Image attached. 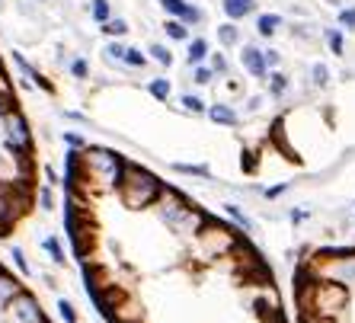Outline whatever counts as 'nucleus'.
<instances>
[{
  "instance_id": "a211bd4d",
  "label": "nucleus",
  "mask_w": 355,
  "mask_h": 323,
  "mask_svg": "<svg viewBox=\"0 0 355 323\" xmlns=\"http://www.w3.org/2000/svg\"><path fill=\"white\" fill-rule=\"evenodd\" d=\"M208 55H211V49H208V39H189V49H186V61H189V67H198L205 64Z\"/></svg>"
},
{
  "instance_id": "a878e982",
  "label": "nucleus",
  "mask_w": 355,
  "mask_h": 323,
  "mask_svg": "<svg viewBox=\"0 0 355 323\" xmlns=\"http://www.w3.org/2000/svg\"><path fill=\"white\" fill-rule=\"evenodd\" d=\"M55 311H58L61 323H80V314H77V304L71 298H58L55 301Z\"/></svg>"
},
{
  "instance_id": "2eb2a0df",
  "label": "nucleus",
  "mask_w": 355,
  "mask_h": 323,
  "mask_svg": "<svg viewBox=\"0 0 355 323\" xmlns=\"http://www.w3.org/2000/svg\"><path fill=\"white\" fill-rule=\"evenodd\" d=\"M42 250H45V259H49L51 265H58V269H64V265H67V253H64L61 237H55V234L42 237Z\"/></svg>"
},
{
  "instance_id": "4c0bfd02",
  "label": "nucleus",
  "mask_w": 355,
  "mask_h": 323,
  "mask_svg": "<svg viewBox=\"0 0 355 323\" xmlns=\"http://www.w3.org/2000/svg\"><path fill=\"white\" fill-rule=\"evenodd\" d=\"M208 67L215 71V77H227V58H224L221 51H211V55H208Z\"/></svg>"
},
{
  "instance_id": "7ed1b4c3",
  "label": "nucleus",
  "mask_w": 355,
  "mask_h": 323,
  "mask_svg": "<svg viewBox=\"0 0 355 323\" xmlns=\"http://www.w3.org/2000/svg\"><path fill=\"white\" fill-rule=\"evenodd\" d=\"M150 208H154V215H157V221L164 224L166 231H173L176 237H182V241H196V234L202 231L205 221L211 218L205 208L192 205L180 189L166 186V182H164V189H160L157 202H154Z\"/></svg>"
},
{
  "instance_id": "412c9836",
  "label": "nucleus",
  "mask_w": 355,
  "mask_h": 323,
  "mask_svg": "<svg viewBox=\"0 0 355 323\" xmlns=\"http://www.w3.org/2000/svg\"><path fill=\"white\" fill-rule=\"evenodd\" d=\"M279 29H282V17H279V13H259V17H257V35L272 39Z\"/></svg>"
},
{
  "instance_id": "37998d69",
  "label": "nucleus",
  "mask_w": 355,
  "mask_h": 323,
  "mask_svg": "<svg viewBox=\"0 0 355 323\" xmlns=\"http://www.w3.org/2000/svg\"><path fill=\"white\" fill-rule=\"evenodd\" d=\"M42 176H45V182H49V186H58V182H64L55 166H45V170H42Z\"/></svg>"
},
{
  "instance_id": "58836bf2",
  "label": "nucleus",
  "mask_w": 355,
  "mask_h": 323,
  "mask_svg": "<svg viewBox=\"0 0 355 323\" xmlns=\"http://www.w3.org/2000/svg\"><path fill=\"white\" fill-rule=\"evenodd\" d=\"M336 23H339V29H349V33H352L355 29V7H339Z\"/></svg>"
},
{
  "instance_id": "5701e85b",
  "label": "nucleus",
  "mask_w": 355,
  "mask_h": 323,
  "mask_svg": "<svg viewBox=\"0 0 355 323\" xmlns=\"http://www.w3.org/2000/svg\"><path fill=\"white\" fill-rule=\"evenodd\" d=\"M35 199H39V208L42 211H55L58 208V195H55V186H49V182H42L39 189H35Z\"/></svg>"
},
{
  "instance_id": "bb28decb",
  "label": "nucleus",
  "mask_w": 355,
  "mask_h": 323,
  "mask_svg": "<svg viewBox=\"0 0 355 323\" xmlns=\"http://www.w3.org/2000/svg\"><path fill=\"white\" fill-rule=\"evenodd\" d=\"M164 33H166V39H173V42H189V26L180 23V19H166Z\"/></svg>"
},
{
  "instance_id": "393cba45",
  "label": "nucleus",
  "mask_w": 355,
  "mask_h": 323,
  "mask_svg": "<svg viewBox=\"0 0 355 323\" xmlns=\"http://www.w3.org/2000/svg\"><path fill=\"white\" fill-rule=\"evenodd\" d=\"M323 39H327L333 55H346V35H343V29L330 26V29H323Z\"/></svg>"
},
{
  "instance_id": "423d86ee",
  "label": "nucleus",
  "mask_w": 355,
  "mask_h": 323,
  "mask_svg": "<svg viewBox=\"0 0 355 323\" xmlns=\"http://www.w3.org/2000/svg\"><path fill=\"white\" fill-rule=\"evenodd\" d=\"M192 247L198 250V256L202 259L218 263V259H224V256H234V253L243 247V241L237 237V227H231V224H224V221H215V218H208L205 227L196 234Z\"/></svg>"
},
{
  "instance_id": "a19ab883",
  "label": "nucleus",
  "mask_w": 355,
  "mask_h": 323,
  "mask_svg": "<svg viewBox=\"0 0 355 323\" xmlns=\"http://www.w3.org/2000/svg\"><path fill=\"white\" fill-rule=\"evenodd\" d=\"M263 58H266V67H269V71H279V64H282L279 49H263Z\"/></svg>"
},
{
  "instance_id": "4468645a",
  "label": "nucleus",
  "mask_w": 355,
  "mask_h": 323,
  "mask_svg": "<svg viewBox=\"0 0 355 323\" xmlns=\"http://www.w3.org/2000/svg\"><path fill=\"white\" fill-rule=\"evenodd\" d=\"M221 211H224L227 218H231V224L237 227V231H243V234H257V221H253V218H250L247 211H243V208L237 205V202H224Z\"/></svg>"
},
{
  "instance_id": "f257e3e1",
  "label": "nucleus",
  "mask_w": 355,
  "mask_h": 323,
  "mask_svg": "<svg viewBox=\"0 0 355 323\" xmlns=\"http://www.w3.org/2000/svg\"><path fill=\"white\" fill-rule=\"evenodd\" d=\"M125 164L128 160L112 148H103V144H90L87 150L77 154V180H71L77 189H93V192H116L119 182L125 176Z\"/></svg>"
},
{
  "instance_id": "aec40b11",
  "label": "nucleus",
  "mask_w": 355,
  "mask_h": 323,
  "mask_svg": "<svg viewBox=\"0 0 355 323\" xmlns=\"http://www.w3.org/2000/svg\"><path fill=\"white\" fill-rule=\"evenodd\" d=\"M180 109L189 116H208V103L198 93H180Z\"/></svg>"
},
{
  "instance_id": "72a5a7b5",
  "label": "nucleus",
  "mask_w": 355,
  "mask_h": 323,
  "mask_svg": "<svg viewBox=\"0 0 355 323\" xmlns=\"http://www.w3.org/2000/svg\"><path fill=\"white\" fill-rule=\"evenodd\" d=\"M148 55H150L154 61H157L160 67H170V64H173V51L166 49V45H160V42H154V45H150Z\"/></svg>"
},
{
  "instance_id": "4be33fe9",
  "label": "nucleus",
  "mask_w": 355,
  "mask_h": 323,
  "mask_svg": "<svg viewBox=\"0 0 355 323\" xmlns=\"http://www.w3.org/2000/svg\"><path fill=\"white\" fill-rule=\"evenodd\" d=\"M148 93L157 103H170V96H173V83H170V77H154V80H148Z\"/></svg>"
},
{
  "instance_id": "39448f33",
  "label": "nucleus",
  "mask_w": 355,
  "mask_h": 323,
  "mask_svg": "<svg viewBox=\"0 0 355 323\" xmlns=\"http://www.w3.org/2000/svg\"><path fill=\"white\" fill-rule=\"evenodd\" d=\"M0 141H3L7 154L19 160H29L35 154L33 125L19 106H0Z\"/></svg>"
},
{
  "instance_id": "1a4fd4ad",
  "label": "nucleus",
  "mask_w": 355,
  "mask_h": 323,
  "mask_svg": "<svg viewBox=\"0 0 355 323\" xmlns=\"http://www.w3.org/2000/svg\"><path fill=\"white\" fill-rule=\"evenodd\" d=\"M160 7H164V13L170 19H180V23H186V26H198L205 19V13H202L196 3H189V0H160Z\"/></svg>"
},
{
  "instance_id": "c03bdc74",
  "label": "nucleus",
  "mask_w": 355,
  "mask_h": 323,
  "mask_svg": "<svg viewBox=\"0 0 355 323\" xmlns=\"http://www.w3.org/2000/svg\"><path fill=\"white\" fill-rule=\"evenodd\" d=\"M263 109V96H250L247 100V112H259Z\"/></svg>"
},
{
  "instance_id": "49530a36",
  "label": "nucleus",
  "mask_w": 355,
  "mask_h": 323,
  "mask_svg": "<svg viewBox=\"0 0 355 323\" xmlns=\"http://www.w3.org/2000/svg\"><path fill=\"white\" fill-rule=\"evenodd\" d=\"M352 218H355V208H352Z\"/></svg>"
},
{
  "instance_id": "2f4dec72",
  "label": "nucleus",
  "mask_w": 355,
  "mask_h": 323,
  "mask_svg": "<svg viewBox=\"0 0 355 323\" xmlns=\"http://www.w3.org/2000/svg\"><path fill=\"white\" fill-rule=\"evenodd\" d=\"M0 106H17V90H13L10 77L3 74V67H0Z\"/></svg>"
},
{
  "instance_id": "f704fd0d",
  "label": "nucleus",
  "mask_w": 355,
  "mask_h": 323,
  "mask_svg": "<svg viewBox=\"0 0 355 323\" xmlns=\"http://www.w3.org/2000/svg\"><path fill=\"white\" fill-rule=\"evenodd\" d=\"M61 141H64L67 150H74V154H80V150L90 148V144H87V138H83L80 132H64V134H61Z\"/></svg>"
},
{
  "instance_id": "dca6fc26",
  "label": "nucleus",
  "mask_w": 355,
  "mask_h": 323,
  "mask_svg": "<svg viewBox=\"0 0 355 323\" xmlns=\"http://www.w3.org/2000/svg\"><path fill=\"white\" fill-rule=\"evenodd\" d=\"M221 10L231 23H237V19H247L257 10V0H221Z\"/></svg>"
},
{
  "instance_id": "ea45409f",
  "label": "nucleus",
  "mask_w": 355,
  "mask_h": 323,
  "mask_svg": "<svg viewBox=\"0 0 355 323\" xmlns=\"http://www.w3.org/2000/svg\"><path fill=\"white\" fill-rule=\"evenodd\" d=\"M61 116H64L71 125H83V128H90V125H93V122H90V116H83L80 109H64Z\"/></svg>"
},
{
  "instance_id": "79ce46f5",
  "label": "nucleus",
  "mask_w": 355,
  "mask_h": 323,
  "mask_svg": "<svg viewBox=\"0 0 355 323\" xmlns=\"http://www.w3.org/2000/svg\"><path fill=\"white\" fill-rule=\"evenodd\" d=\"M307 218H311V211H307V208H291V211H288V221L295 224V227H301Z\"/></svg>"
},
{
  "instance_id": "a18cd8bd",
  "label": "nucleus",
  "mask_w": 355,
  "mask_h": 323,
  "mask_svg": "<svg viewBox=\"0 0 355 323\" xmlns=\"http://www.w3.org/2000/svg\"><path fill=\"white\" fill-rule=\"evenodd\" d=\"M327 3H333V7H339V3H343V0H327Z\"/></svg>"
},
{
  "instance_id": "de8ad7c7",
  "label": "nucleus",
  "mask_w": 355,
  "mask_h": 323,
  "mask_svg": "<svg viewBox=\"0 0 355 323\" xmlns=\"http://www.w3.org/2000/svg\"><path fill=\"white\" fill-rule=\"evenodd\" d=\"M42 3H45V0H42Z\"/></svg>"
},
{
  "instance_id": "e433bc0d",
  "label": "nucleus",
  "mask_w": 355,
  "mask_h": 323,
  "mask_svg": "<svg viewBox=\"0 0 355 323\" xmlns=\"http://www.w3.org/2000/svg\"><path fill=\"white\" fill-rule=\"evenodd\" d=\"M211 80H215V71H211L208 64L192 67V83H196V87H208Z\"/></svg>"
},
{
  "instance_id": "9b49d317",
  "label": "nucleus",
  "mask_w": 355,
  "mask_h": 323,
  "mask_svg": "<svg viewBox=\"0 0 355 323\" xmlns=\"http://www.w3.org/2000/svg\"><path fill=\"white\" fill-rule=\"evenodd\" d=\"M10 58H13V64L19 67V74H23V80H29V83H33V87H39L42 93H55V83H51L49 77L42 74L39 67H33V64H29V61L23 58V51H13Z\"/></svg>"
},
{
  "instance_id": "f03ea898",
  "label": "nucleus",
  "mask_w": 355,
  "mask_h": 323,
  "mask_svg": "<svg viewBox=\"0 0 355 323\" xmlns=\"http://www.w3.org/2000/svg\"><path fill=\"white\" fill-rule=\"evenodd\" d=\"M349 295L352 291H346L336 282L297 275V307H301L304 323H336L346 314Z\"/></svg>"
},
{
  "instance_id": "9d476101",
  "label": "nucleus",
  "mask_w": 355,
  "mask_h": 323,
  "mask_svg": "<svg viewBox=\"0 0 355 323\" xmlns=\"http://www.w3.org/2000/svg\"><path fill=\"white\" fill-rule=\"evenodd\" d=\"M240 64H243V71H247L253 80H266V77H269L263 49H257V45H243V49H240Z\"/></svg>"
},
{
  "instance_id": "f8f14e48",
  "label": "nucleus",
  "mask_w": 355,
  "mask_h": 323,
  "mask_svg": "<svg viewBox=\"0 0 355 323\" xmlns=\"http://www.w3.org/2000/svg\"><path fill=\"white\" fill-rule=\"evenodd\" d=\"M208 119H211L218 128H237L240 125V112L231 103H208Z\"/></svg>"
},
{
  "instance_id": "f3484780",
  "label": "nucleus",
  "mask_w": 355,
  "mask_h": 323,
  "mask_svg": "<svg viewBox=\"0 0 355 323\" xmlns=\"http://www.w3.org/2000/svg\"><path fill=\"white\" fill-rule=\"evenodd\" d=\"M170 170L180 173V176H192V180H205V182L215 180V173H211V166L208 164H182V160H173Z\"/></svg>"
},
{
  "instance_id": "b1692460",
  "label": "nucleus",
  "mask_w": 355,
  "mask_h": 323,
  "mask_svg": "<svg viewBox=\"0 0 355 323\" xmlns=\"http://www.w3.org/2000/svg\"><path fill=\"white\" fill-rule=\"evenodd\" d=\"M10 263H13V269H17L23 279H33V263L26 259V250L23 247H13V250H10Z\"/></svg>"
},
{
  "instance_id": "473e14b6",
  "label": "nucleus",
  "mask_w": 355,
  "mask_h": 323,
  "mask_svg": "<svg viewBox=\"0 0 355 323\" xmlns=\"http://www.w3.org/2000/svg\"><path fill=\"white\" fill-rule=\"evenodd\" d=\"M218 42H221L224 49H234L240 42V29L234 23H224V26H218Z\"/></svg>"
},
{
  "instance_id": "20e7f679",
  "label": "nucleus",
  "mask_w": 355,
  "mask_h": 323,
  "mask_svg": "<svg viewBox=\"0 0 355 323\" xmlns=\"http://www.w3.org/2000/svg\"><path fill=\"white\" fill-rule=\"evenodd\" d=\"M160 189H164V180H160L157 173H150L148 166L128 160V164H125V176L116 192L128 211H144V208H150L157 202Z\"/></svg>"
},
{
  "instance_id": "6ab92c4d",
  "label": "nucleus",
  "mask_w": 355,
  "mask_h": 323,
  "mask_svg": "<svg viewBox=\"0 0 355 323\" xmlns=\"http://www.w3.org/2000/svg\"><path fill=\"white\" fill-rule=\"evenodd\" d=\"M266 80H269V96H272V100H282V96L288 93V87H291V77L285 74V71H269Z\"/></svg>"
},
{
  "instance_id": "c756f323",
  "label": "nucleus",
  "mask_w": 355,
  "mask_h": 323,
  "mask_svg": "<svg viewBox=\"0 0 355 323\" xmlns=\"http://www.w3.org/2000/svg\"><path fill=\"white\" fill-rule=\"evenodd\" d=\"M103 29V35H109V39H122V35H128V19H119V17H112L109 23H103L99 26Z\"/></svg>"
},
{
  "instance_id": "6e6552de",
  "label": "nucleus",
  "mask_w": 355,
  "mask_h": 323,
  "mask_svg": "<svg viewBox=\"0 0 355 323\" xmlns=\"http://www.w3.org/2000/svg\"><path fill=\"white\" fill-rule=\"evenodd\" d=\"M103 58L109 61V64L116 67H132V71H144L148 67V55L141 49H135V45H122V42L109 39L106 45H103Z\"/></svg>"
},
{
  "instance_id": "0eeeda50",
  "label": "nucleus",
  "mask_w": 355,
  "mask_h": 323,
  "mask_svg": "<svg viewBox=\"0 0 355 323\" xmlns=\"http://www.w3.org/2000/svg\"><path fill=\"white\" fill-rule=\"evenodd\" d=\"M3 320L7 323H51L49 314H45V307L39 304L33 291H23L17 298L10 301V307L3 311Z\"/></svg>"
},
{
  "instance_id": "7c9ffc66",
  "label": "nucleus",
  "mask_w": 355,
  "mask_h": 323,
  "mask_svg": "<svg viewBox=\"0 0 355 323\" xmlns=\"http://www.w3.org/2000/svg\"><path fill=\"white\" fill-rule=\"evenodd\" d=\"M291 186H295V182H272V186H263V189H259V195H263L266 202H279L282 195H285V192H291Z\"/></svg>"
},
{
  "instance_id": "ddd939ff",
  "label": "nucleus",
  "mask_w": 355,
  "mask_h": 323,
  "mask_svg": "<svg viewBox=\"0 0 355 323\" xmlns=\"http://www.w3.org/2000/svg\"><path fill=\"white\" fill-rule=\"evenodd\" d=\"M23 282H19L17 275H10V272H3V269H0V314H3V311H7L10 307V301L17 298V295H23Z\"/></svg>"
},
{
  "instance_id": "c85d7f7f",
  "label": "nucleus",
  "mask_w": 355,
  "mask_h": 323,
  "mask_svg": "<svg viewBox=\"0 0 355 323\" xmlns=\"http://www.w3.org/2000/svg\"><path fill=\"white\" fill-rule=\"evenodd\" d=\"M90 17L96 26L109 23L112 19V7H109V0H90Z\"/></svg>"
},
{
  "instance_id": "cd10ccee",
  "label": "nucleus",
  "mask_w": 355,
  "mask_h": 323,
  "mask_svg": "<svg viewBox=\"0 0 355 323\" xmlns=\"http://www.w3.org/2000/svg\"><path fill=\"white\" fill-rule=\"evenodd\" d=\"M330 67L323 64V61H317V64H311V83H314L317 90H327L330 87Z\"/></svg>"
},
{
  "instance_id": "c9c22d12",
  "label": "nucleus",
  "mask_w": 355,
  "mask_h": 323,
  "mask_svg": "<svg viewBox=\"0 0 355 323\" xmlns=\"http://www.w3.org/2000/svg\"><path fill=\"white\" fill-rule=\"evenodd\" d=\"M67 71H71V77H74V80H90V61L80 58V55H77V58H71V67H67Z\"/></svg>"
}]
</instances>
